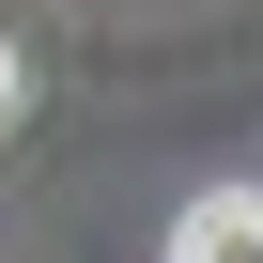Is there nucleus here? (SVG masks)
<instances>
[{"label":"nucleus","instance_id":"1","mask_svg":"<svg viewBox=\"0 0 263 263\" xmlns=\"http://www.w3.org/2000/svg\"><path fill=\"white\" fill-rule=\"evenodd\" d=\"M171 263H263V186H201L171 217Z\"/></svg>","mask_w":263,"mask_h":263},{"label":"nucleus","instance_id":"2","mask_svg":"<svg viewBox=\"0 0 263 263\" xmlns=\"http://www.w3.org/2000/svg\"><path fill=\"white\" fill-rule=\"evenodd\" d=\"M0 108H16V47H0Z\"/></svg>","mask_w":263,"mask_h":263}]
</instances>
